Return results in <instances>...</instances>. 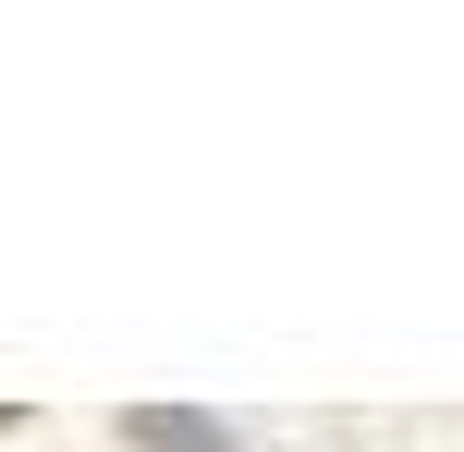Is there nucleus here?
<instances>
[{"instance_id": "1", "label": "nucleus", "mask_w": 464, "mask_h": 452, "mask_svg": "<svg viewBox=\"0 0 464 452\" xmlns=\"http://www.w3.org/2000/svg\"><path fill=\"white\" fill-rule=\"evenodd\" d=\"M122 440H135V452H220L208 416H122Z\"/></svg>"}]
</instances>
